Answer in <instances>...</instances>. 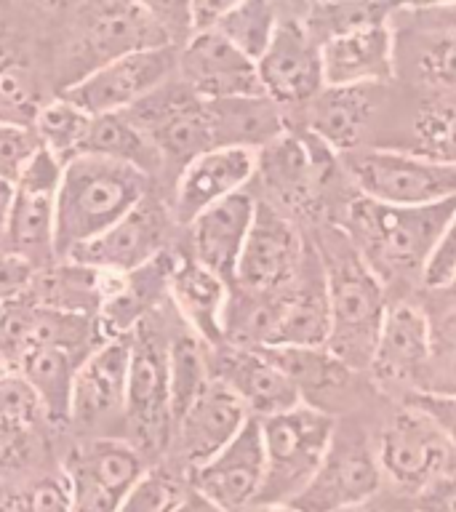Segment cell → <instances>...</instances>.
Listing matches in <instances>:
<instances>
[{
  "instance_id": "6da1fadb",
  "label": "cell",
  "mask_w": 456,
  "mask_h": 512,
  "mask_svg": "<svg viewBox=\"0 0 456 512\" xmlns=\"http://www.w3.org/2000/svg\"><path fill=\"white\" fill-rule=\"evenodd\" d=\"M150 198V176L115 160L78 155L64 163L56 198L54 256L67 259Z\"/></svg>"
},
{
  "instance_id": "7a4b0ae2",
  "label": "cell",
  "mask_w": 456,
  "mask_h": 512,
  "mask_svg": "<svg viewBox=\"0 0 456 512\" xmlns=\"http://www.w3.org/2000/svg\"><path fill=\"white\" fill-rule=\"evenodd\" d=\"M318 254L326 272L331 304L326 350L352 371H366L387 315L382 280L368 267L347 232H328Z\"/></svg>"
},
{
  "instance_id": "3957f363",
  "label": "cell",
  "mask_w": 456,
  "mask_h": 512,
  "mask_svg": "<svg viewBox=\"0 0 456 512\" xmlns=\"http://www.w3.org/2000/svg\"><path fill=\"white\" fill-rule=\"evenodd\" d=\"M179 30L190 40L187 6H147V3H86L75 6L67 59L78 64L80 80L96 67L144 48L174 46Z\"/></svg>"
},
{
  "instance_id": "277c9868",
  "label": "cell",
  "mask_w": 456,
  "mask_h": 512,
  "mask_svg": "<svg viewBox=\"0 0 456 512\" xmlns=\"http://www.w3.org/2000/svg\"><path fill=\"white\" fill-rule=\"evenodd\" d=\"M456 211V198L435 206L398 208L358 198L350 203V240L382 278L422 275L440 232Z\"/></svg>"
},
{
  "instance_id": "5b68a950",
  "label": "cell",
  "mask_w": 456,
  "mask_h": 512,
  "mask_svg": "<svg viewBox=\"0 0 456 512\" xmlns=\"http://www.w3.org/2000/svg\"><path fill=\"white\" fill-rule=\"evenodd\" d=\"M264 443V486L254 504H291L318 472L336 432V416L299 403L259 419Z\"/></svg>"
},
{
  "instance_id": "8992f818",
  "label": "cell",
  "mask_w": 456,
  "mask_h": 512,
  "mask_svg": "<svg viewBox=\"0 0 456 512\" xmlns=\"http://www.w3.org/2000/svg\"><path fill=\"white\" fill-rule=\"evenodd\" d=\"M350 179L360 198L382 206L419 208L456 198V166L408 150L355 152Z\"/></svg>"
},
{
  "instance_id": "52a82bcc",
  "label": "cell",
  "mask_w": 456,
  "mask_h": 512,
  "mask_svg": "<svg viewBox=\"0 0 456 512\" xmlns=\"http://www.w3.org/2000/svg\"><path fill=\"white\" fill-rule=\"evenodd\" d=\"M62 174V160L38 147L11 182L3 235L8 254L22 256L32 267H38L40 262L46 264L54 256L56 198Z\"/></svg>"
},
{
  "instance_id": "ba28073f",
  "label": "cell",
  "mask_w": 456,
  "mask_h": 512,
  "mask_svg": "<svg viewBox=\"0 0 456 512\" xmlns=\"http://www.w3.org/2000/svg\"><path fill=\"white\" fill-rule=\"evenodd\" d=\"M176 56L179 48L174 46L134 51L83 75L64 88L62 96L91 118L134 110L136 104L174 80Z\"/></svg>"
},
{
  "instance_id": "9c48e42d",
  "label": "cell",
  "mask_w": 456,
  "mask_h": 512,
  "mask_svg": "<svg viewBox=\"0 0 456 512\" xmlns=\"http://www.w3.org/2000/svg\"><path fill=\"white\" fill-rule=\"evenodd\" d=\"M379 486L382 467L366 435L360 430L336 427L318 472L291 507L299 512H344L371 502Z\"/></svg>"
},
{
  "instance_id": "30bf717a",
  "label": "cell",
  "mask_w": 456,
  "mask_h": 512,
  "mask_svg": "<svg viewBox=\"0 0 456 512\" xmlns=\"http://www.w3.org/2000/svg\"><path fill=\"white\" fill-rule=\"evenodd\" d=\"M144 472L142 451L126 440L94 438L80 443L64 464L72 512H118Z\"/></svg>"
},
{
  "instance_id": "8fae6325",
  "label": "cell",
  "mask_w": 456,
  "mask_h": 512,
  "mask_svg": "<svg viewBox=\"0 0 456 512\" xmlns=\"http://www.w3.org/2000/svg\"><path fill=\"white\" fill-rule=\"evenodd\" d=\"M126 115L158 150L163 166H179L182 171L190 160L214 150L206 99L192 94L182 80L166 83Z\"/></svg>"
},
{
  "instance_id": "7c38bea8",
  "label": "cell",
  "mask_w": 456,
  "mask_h": 512,
  "mask_svg": "<svg viewBox=\"0 0 456 512\" xmlns=\"http://www.w3.org/2000/svg\"><path fill=\"white\" fill-rule=\"evenodd\" d=\"M126 422L147 448L166 446L171 432V403H168V339L150 318L142 320L131 339L128 363Z\"/></svg>"
},
{
  "instance_id": "4fadbf2b",
  "label": "cell",
  "mask_w": 456,
  "mask_h": 512,
  "mask_svg": "<svg viewBox=\"0 0 456 512\" xmlns=\"http://www.w3.org/2000/svg\"><path fill=\"white\" fill-rule=\"evenodd\" d=\"M304 246L302 235L280 208L256 200V214L246 246L240 254L232 288L251 294H275L296 280L302 270Z\"/></svg>"
},
{
  "instance_id": "5bb4252c",
  "label": "cell",
  "mask_w": 456,
  "mask_h": 512,
  "mask_svg": "<svg viewBox=\"0 0 456 512\" xmlns=\"http://www.w3.org/2000/svg\"><path fill=\"white\" fill-rule=\"evenodd\" d=\"M267 99L283 107L307 104L326 88L320 43L304 27L302 16H280L275 38L256 62Z\"/></svg>"
},
{
  "instance_id": "9a60e30c",
  "label": "cell",
  "mask_w": 456,
  "mask_h": 512,
  "mask_svg": "<svg viewBox=\"0 0 456 512\" xmlns=\"http://www.w3.org/2000/svg\"><path fill=\"white\" fill-rule=\"evenodd\" d=\"M331 166V150L310 134L294 136L286 131L256 152V171L275 198L270 206H283L286 211H310L323 195Z\"/></svg>"
},
{
  "instance_id": "2e32d148",
  "label": "cell",
  "mask_w": 456,
  "mask_h": 512,
  "mask_svg": "<svg viewBox=\"0 0 456 512\" xmlns=\"http://www.w3.org/2000/svg\"><path fill=\"white\" fill-rule=\"evenodd\" d=\"M376 459L382 475L400 488H411L419 494L446 475L451 443L427 416L406 406L382 430Z\"/></svg>"
},
{
  "instance_id": "e0dca14e",
  "label": "cell",
  "mask_w": 456,
  "mask_h": 512,
  "mask_svg": "<svg viewBox=\"0 0 456 512\" xmlns=\"http://www.w3.org/2000/svg\"><path fill=\"white\" fill-rule=\"evenodd\" d=\"M176 75L192 94L214 102V99H235V96H264L256 64L230 46L216 30L190 35L179 46Z\"/></svg>"
},
{
  "instance_id": "ac0fdd59",
  "label": "cell",
  "mask_w": 456,
  "mask_h": 512,
  "mask_svg": "<svg viewBox=\"0 0 456 512\" xmlns=\"http://www.w3.org/2000/svg\"><path fill=\"white\" fill-rule=\"evenodd\" d=\"M131 339L134 334L102 339L80 363L72 384L70 424L102 427L118 416H126Z\"/></svg>"
},
{
  "instance_id": "d6986e66",
  "label": "cell",
  "mask_w": 456,
  "mask_h": 512,
  "mask_svg": "<svg viewBox=\"0 0 456 512\" xmlns=\"http://www.w3.org/2000/svg\"><path fill=\"white\" fill-rule=\"evenodd\" d=\"M190 486L224 512L248 510L264 486V443L259 419H248L230 446H224L214 459L192 470Z\"/></svg>"
},
{
  "instance_id": "ffe728a7",
  "label": "cell",
  "mask_w": 456,
  "mask_h": 512,
  "mask_svg": "<svg viewBox=\"0 0 456 512\" xmlns=\"http://www.w3.org/2000/svg\"><path fill=\"white\" fill-rule=\"evenodd\" d=\"M168 232V214L160 208L155 198H147L144 203L126 214L118 224H112L110 230L102 232L86 246L72 251L64 262L83 264L102 272H126L139 270L155 254H160L166 246Z\"/></svg>"
},
{
  "instance_id": "44dd1931",
  "label": "cell",
  "mask_w": 456,
  "mask_h": 512,
  "mask_svg": "<svg viewBox=\"0 0 456 512\" xmlns=\"http://www.w3.org/2000/svg\"><path fill=\"white\" fill-rule=\"evenodd\" d=\"M208 371L246 406L251 419L283 414L302 403L291 379L259 350L230 344L214 347V355H208Z\"/></svg>"
},
{
  "instance_id": "7402d4cb",
  "label": "cell",
  "mask_w": 456,
  "mask_h": 512,
  "mask_svg": "<svg viewBox=\"0 0 456 512\" xmlns=\"http://www.w3.org/2000/svg\"><path fill=\"white\" fill-rule=\"evenodd\" d=\"M251 414L246 406L232 395L222 382H211L203 387L195 403L176 419L171 427V440H174L176 454L190 470H198L200 464L214 459L224 446H230Z\"/></svg>"
},
{
  "instance_id": "603a6c76",
  "label": "cell",
  "mask_w": 456,
  "mask_h": 512,
  "mask_svg": "<svg viewBox=\"0 0 456 512\" xmlns=\"http://www.w3.org/2000/svg\"><path fill=\"white\" fill-rule=\"evenodd\" d=\"M254 174L256 152L235 150V147L203 152L176 176L171 214L176 222L190 224L195 216L216 206L219 200L246 190L248 179Z\"/></svg>"
},
{
  "instance_id": "cb8c5ba5",
  "label": "cell",
  "mask_w": 456,
  "mask_h": 512,
  "mask_svg": "<svg viewBox=\"0 0 456 512\" xmlns=\"http://www.w3.org/2000/svg\"><path fill=\"white\" fill-rule=\"evenodd\" d=\"M256 198L251 192L240 190L230 198L219 200L216 206L206 208L195 216L190 227V259L222 278L232 288L240 254L246 246L248 232L254 224Z\"/></svg>"
},
{
  "instance_id": "d4e9b609",
  "label": "cell",
  "mask_w": 456,
  "mask_h": 512,
  "mask_svg": "<svg viewBox=\"0 0 456 512\" xmlns=\"http://www.w3.org/2000/svg\"><path fill=\"white\" fill-rule=\"evenodd\" d=\"M331 331V304L318 248L304 254L302 270L288 288L280 291L278 326L272 334V347H326Z\"/></svg>"
},
{
  "instance_id": "484cf974",
  "label": "cell",
  "mask_w": 456,
  "mask_h": 512,
  "mask_svg": "<svg viewBox=\"0 0 456 512\" xmlns=\"http://www.w3.org/2000/svg\"><path fill=\"white\" fill-rule=\"evenodd\" d=\"M328 88H379L395 72V38L390 24H371L320 43Z\"/></svg>"
},
{
  "instance_id": "4316f807",
  "label": "cell",
  "mask_w": 456,
  "mask_h": 512,
  "mask_svg": "<svg viewBox=\"0 0 456 512\" xmlns=\"http://www.w3.org/2000/svg\"><path fill=\"white\" fill-rule=\"evenodd\" d=\"M432 358L430 320L414 304L387 307L368 371L379 384H414Z\"/></svg>"
},
{
  "instance_id": "83f0119b",
  "label": "cell",
  "mask_w": 456,
  "mask_h": 512,
  "mask_svg": "<svg viewBox=\"0 0 456 512\" xmlns=\"http://www.w3.org/2000/svg\"><path fill=\"white\" fill-rule=\"evenodd\" d=\"M168 296L200 342L206 347H222L224 312L230 302V286L222 278L190 256H182L168 280Z\"/></svg>"
},
{
  "instance_id": "f1b7e54d",
  "label": "cell",
  "mask_w": 456,
  "mask_h": 512,
  "mask_svg": "<svg viewBox=\"0 0 456 512\" xmlns=\"http://www.w3.org/2000/svg\"><path fill=\"white\" fill-rule=\"evenodd\" d=\"M206 112L214 150L235 147V150L262 152L267 144L286 134L283 110L267 96L214 99L206 102Z\"/></svg>"
},
{
  "instance_id": "f546056e",
  "label": "cell",
  "mask_w": 456,
  "mask_h": 512,
  "mask_svg": "<svg viewBox=\"0 0 456 512\" xmlns=\"http://www.w3.org/2000/svg\"><path fill=\"white\" fill-rule=\"evenodd\" d=\"M307 107V134L331 152H352L374 118V88H323Z\"/></svg>"
},
{
  "instance_id": "4dcf8cb0",
  "label": "cell",
  "mask_w": 456,
  "mask_h": 512,
  "mask_svg": "<svg viewBox=\"0 0 456 512\" xmlns=\"http://www.w3.org/2000/svg\"><path fill=\"white\" fill-rule=\"evenodd\" d=\"M291 379L304 406L328 411L331 403L342 398L352 387L358 371L347 368L339 358H334L326 347H272L259 350Z\"/></svg>"
},
{
  "instance_id": "1f68e13d",
  "label": "cell",
  "mask_w": 456,
  "mask_h": 512,
  "mask_svg": "<svg viewBox=\"0 0 456 512\" xmlns=\"http://www.w3.org/2000/svg\"><path fill=\"white\" fill-rule=\"evenodd\" d=\"M112 275L83 264L64 262L62 267H51L35 275L27 288V296L46 310L64 312V315H83L94 318L102 307L104 296L110 291Z\"/></svg>"
},
{
  "instance_id": "d6a6232c",
  "label": "cell",
  "mask_w": 456,
  "mask_h": 512,
  "mask_svg": "<svg viewBox=\"0 0 456 512\" xmlns=\"http://www.w3.org/2000/svg\"><path fill=\"white\" fill-rule=\"evenodd\" d=\"M83 355L54 344H38L32 347L19 363V371L27 376L32 390L38 392L46 422L70 424V403H72V384L78 374Z\"/></svg>"
},
{
  "instance_id": "836d02e7",
  "label": "cell",
  "mask_w": 456,
  "mask_h": 512,
  "mask_svg": "<svg viewBox=\"0 0 456 512\" xmlns=\"http://www.w3.org/2000/svg\"><path fill=\"white\" fill-rule=\"evenodd\" d=\"M80 155H96V158L115 160L123 166H131L142 174L152 176L163 168L158 150L144 136V131L128 118L126 112L118 115H99L91 118L86 139L80 144Z\"/></svg>"
},
{
  "instance_id": "e575fe53",
  "label": "cell",
  "mask_w": 456,
  "mask_h": 512,
  "mask_svg": "<svg viewBox=\"0 0 456 512\" xmlns=\"http://www.w3.org/2000/svg\"><path fill=\"white\" fill-rule=\"evenodd\" d=\"M211 382L206 344L192 331H182L168 342V403L171 427L195 403L203 387Z\"/></svg>"
},
{
  "instance_id": "d590c367",
  "label": "cell",
  "mask_w": 456,
  "mask_h": 512,
  "mask_svg": "<svg viewBox=\"0 0 456 512\" xmlns=\"http://www.w3.org/2000/svg\"><path fill=\"white\" fill-rule=\"evenodd\" d=\"M278 24L280 6L264 0H246V3H230L214 30L256 64L275 38Z\"/></svg>"
},
{
  "instance_id": "8d00e7d4",
  "label": "cell",
  "mask_w": 456,
  "mask_h": 512,
  "mask_svg": "<svg viewBox=\"0 0 456 512\" xmlns=\"http://www.w3.org/2000/svg\"><path fill=\"white\" fill-rule=\"evenodd\" d=\"M91 115L67 102L64 96H56L51 102H43L32 115V134L38 136V144L51 155L70 163L80 155V144L86 139Z\"/></svg>"
},
{
  "instance_id": "74e56055",
  "label": "cell",
  "mask_w": 456,
  "mask_h": 512,
  "mask_svg": "<svg viewBox=\"0 0 456 512\" xmlns=\"http://www.w3.org/2000/svg\"><path fill=\"white\" fill-rule=\"evenodd\" d=\"M408 64L422 86L432 91H456V30L422 27L416 46L408 51Z\"/></svg>"
},
{
  "instance_id": "f35d334b",
  "label": "cell",
  "mask_w": 456,
  "mask_h": 512,
  "mask_svg": "<svg viewBox=\"0 0 456 512\" xmlns=\"http://www.w3.org/2000/svg\"><path fill=\"white\" fill-rule=\"evenodd\" d=\"M400 6L390 3H315L307 6L302 16L304 27L318 43L344 32L371 27V24H390V16L398 14Z\"/></svg>"
},
{
  "instance_id": "ab89813d",
  "label": "cell",
  "mask_w": 456,
  "mask_h": 512,
  "mask_svg": "<svg viewBox=\"0 0 456 512\" xmlns=\"http://www.w3.org/2000/svg\"><path fill=\"white\" fill-rule=\"evenodd\" d=\"M443 166H456V104H427L411 123V150Z\"/></svg>"
},
{
  "instance_id": "60d3db41",
  "label": "cell",
  "mask_w": 456,
  "mask_h": 512,
  "mask_svg": "<svg viewBox=\"0 0 456 512\" xmlns=\"http://www.w3.org/2000/svg\"><path fill=\"white\" fill-rule=\"evenodd\" d=\"M43 307L27 291L0 307V368H19L22 358L38 344Z\"/></svg>"
},
{
  "instance_id": "b9f144b4",
  "label": "cell",
  "mask_w": 456,
  "mask_h": 512,
  "mask_svg": "<svg viewBox=\"0 0 456 512\" xmlns=\"http://www.w3.org/2000/svg\"><path fill=\"white\" fill-rule=\"evenodd\" d=\"M0 422L22 424L32 430L46 422L38 392L32 390L19 368H0Z\"/></svg>"
},
{
  "instance_id": "7bdbcfd3",
  "label": "cell",
  "mask_w": 456,
  "mask_h": 512,
  "mask_svg": "<svg viewBox=\"0 0 456 512\" xmlns=\"http://www.w3.org/2000/svg\"><path fill=\"white\" fill-rule=\"evenodd\" d=\"M187 488L174 472L147 470L142 480L131 488L118 512H171L179 504Z\"/></svg>"
},
{
  "instance_id": "ee69618b",
  "label": "cell",
  "mask_w": 456,
  "mask_h": 512,
  "mask_svg": "<svg viewBox=\"0 0 456 512\" xmlns=\"http://www.w3.org/2000/svg\"><path fill=\"white\" fill-rule=\"evenodd\" d=\"M0 512H72L70 488L62 478H40L8 491Z\"/></svg>"
},
{
  "instance_id": "f6af8a7d",
  "label": "cell",
  "mask_w": 456,
  "mask_h": 512,
  "mask_svg": "<svg viewBox=\"0 0 456 512\" xmlns=\"http://www.w3.org/2000/svg\"><path fill=\"white\" fill-rule=\"evenodd\" d=\"M38 136L32 134L30 126L0 120V179L14 182L16 174L30 160V155L38 150Z\"/></svg>"
},
{
  "instance_id": "bcb514c9",
  "label": "cell",
  "mask_w": 456,
  "mask_h": 512,
  "mask_svg": "<svg viewBox=\"0 0 456 512\" xmlns=\"http://www.w3.org/2000/svg\"><path fill=\"white\" fill-rule=\"evenodd\" d=\"M422 283L427 288H451L456 286V211L440 232L438 243L432 248L430 259L422 270Z\"/></svg>"
},
{
  "instance_id": "7dc6e473",
  "label": "cell",
  "mask_w": 456,
  "mask_h": 512,
  "mask_svg": "<svg viewBox=\"0 0 456 512\" xmlns=\"http://www.w3.org/2000/svg\"><path fill=\"white\" fill-rule=\"evenodd\" d=\"M408 408L430 419L443 438L456 446V392H435V390H414L408 395Z\"/></svg>"
},
{
  "instance_id": "c3c4849f",
  "label": "cell",
  "mask_w": 456,
  "mask_h": 512,
  "mask_svg": "<svg viewBox=\"0 0 456 512\" xmlns=\"http://www.w3.org/2000/svg\"><path fill=\"white\" fill-rule=\"evenodd\" d=\"M35 278V267L27 259L3 251L0 254V307L22 296Z\"/></svg>"
},
{
  "instance_id": "681fc988",
  "label": "cell",
  "mask_w": 456,
  "mask_h": 512,
  "mask_svg": "<svg viewBox=\"0 0 456 512\" xmlns=\"http://www.w3.org/2000/svg\"><path fill=\"white\" fill-rule=\"evenodd\" d=\"M32 451V427L0 422V472L16 470Z\"/></svg>"
},
{
  "instance_id": "f907efd6",
  "label": "cell",
  "mask_w": 456,
  "mask_h": 512,
  "mask_svg": "<svg viewBox=\"0 0 456 512\" xmlns=\"http://www.w3.org/2000/svg\"><path fill=\"white\" fill-rule=\"evenodd\" d=\"M414 512H456V475H443L416 494Z\"/></svg>"
},
{
  "instance_id": "816d5d0a",
  "label": "cell",
  "mask_w": 456,
  "mask_h": 512,
  "mask_svg": "<svg viewBox=\"0 0 456 512\" xmlns=\"http://www.w3.org/2000/svg\"><path fill=\"white\" fill-rule=\"evenodd\" d=\"M411 14L427 16L422 22V27H448V30H456V3H446V6H419L411 8L406 6Z\"/></svg>"
},
{
  "instance_id": "f5cc1de1",
  "label": "cell",
  "mask_w": 456,
  "mask_h": 512,
  "mask_svg": "<svg viewBox=\"0 0 456 512\" xmlns=\"http://www.w3.org/2000/svg\"><path fill=\"white\" fill-rule=\"evenodd\" d=\"M171 512H224V510L222 507H216L211 499H206L200 491H195V488L190 486L187 488V494L179 499V504H176Z\"/></svg>"
},
{
  "instance_id": "db71d44e",
  "label": "cell",
  "mask_w": 456,
  "mask_h": 512,
  "mask_svg": "<svg viewBox=\"0 0 456 512\" xmlns=\"http://www.w3.org/2000/svg\"><path fill=\"white\" fill-rule=\"evenodd\" d=\"M243 512H299V510H294L291 504H251V507Z\"/></svg>"
},
{
  "instance_id": "11a10c76",
  "label": "cell",
  "mask_w": 456,
  "mask_h": 512,
  "mask_svg": "<svg viewBox=\"0 0 456 512\" xmlns=\"http://www.w3.org/2000/svg\"><path fill=\"white\" fill-rule=\"evenodd\" d=\"M8 198H11V184L0 179V227H3V216H6Z\"/></svg>"
},
{
  "instance_id": "9f6ffc18",
  "label": "cell",
  "mask_w": 456,
  "mask_h": 512,
  "mask_svg": "<svg viewBox=\"0 0 456 512\" xmlns=\"http://www.w3.org/2000/svg\"><path fill=\"white\" fill-rule=\"evenodd\" d=\"M344 512H392V510H387V507H379V504H374V502H366V504H360V507H352V510H344Z\"/></svg>"
},
{
  "instance_id": "6f0895ef",
  "label": "cell",
  "mask_w": 456,
  "mask_h": 512,
  "mask_svg": "<svg viewBox=\"0 0 456 512\" xmlns=\"http://www.w3.org/2000/svg\"><path fill=\"white\" fill-rule=\"evenodd\" d=\"M451 320H454V323H451V342L456 344V315Z\"/></svg>"
}]
</instances>
